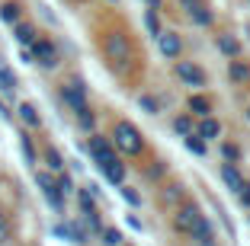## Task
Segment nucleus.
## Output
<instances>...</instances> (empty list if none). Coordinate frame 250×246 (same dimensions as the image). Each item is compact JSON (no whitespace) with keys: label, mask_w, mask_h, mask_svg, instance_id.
I'll list each match as a JSON object with an SVG mask.
<instances>
[{"label":"nucleus","mask_w":250,"mask_h":246,"mask_svg":"<svg viewBox=\"0 0 250 246\" xmlns=\"http://www.w3.org/2000/svg\"><path fill=\"white\" fill-rule=\"evenodd\" d=\"M173 227H177L180 233H186L189 240H196L199 246H215L212 224L206 221V214H202L196 205H180L177 214H173Z\"/></svg>","instance_id":"nucleus-1"},{"label":"nucleus","mask_w":250,"mask_h":246,"mask_svg":"<svg viewBox=\"0 0 250 246\" xmlns=\"http://www.w3.org/2000/svg\"><path fill=\"white\" fill-rule=\"evenodd\" d=\"M109 141H112V147H116L119 153H125V157H138V153L145 151V134H141L138 125H132L128 118H119V122L112 125Z\"/></svg>","instance_id":"nucleus-2"},{"label":"nucleus","mask_w":250,"mask_h":246,"mask_svg":"<svg viewBox=\"0 0 250 246\" xmlns=\"http://www.w3.org/2000/svg\"><path fill=\"white\" fill-rule=\"evenodd\" d=\"M173 74H177V80L183 83V87H189V90H206L208 87V71L199 64V61L177 58L173 61Z\"/></svg>","instance_id":"nucleus-3"},{"label":"nucleus","mask_w":250,"mask_h":246,"mask_svg":"<svg viewBox=\"0 0 250 246\" xmlns=\"http://www.w3.org/2000/svg\"><path fill=\"white\" fill-rule=\"evenodd\" d=\"M103 55L112 67H125L132 61V42H128V36L125 32H109L103 38Z\"/></svg>","instance_id":"nucleus-4"},{"label":"nucleus","mask_w":250,"mask_h":246,"mask_svg":"<svg viewBox=\"0 0 250 246\" xmlns=\"http://www.w3.org/2000/svg\"><path fill=\"white\" fill-rule=\"evenodd\" d=\"M61 99H64V106L71 109L74 115H81V112H87L90 109V99H87V87H83V80L81 77H74L67 80V83H61Z\"/></svg>","instance_id":"nucleus-5"},{"label":"nucleus","mask_w":250,"mask_h":246,"mask_svg":"<svg viewBox=\"0 0 250 246\" xmlns=\"http://www.w3.org/2000/svg\"><path fill=\"white\" fill-rule=\"evenodd\" d=\"M29 55H32V61H36V64L45 67V71H55V67H58V61H61L58 45H55L52 38H42V36L29 45Z\"/></svg>","instance_id":"nucleus-6"},{"label":"nucleus","mask_w":250,"mask_h":246,"mask_svg":"<svg viewBox=\"0 0 250 246\" xmlns=\"http://www.w3.org/2000/svg\"><path fill=\"white\" fill-rule=\"evenodd\" d=\"M36 186L42 189L45 202L52 205L55 211H64V195L58 192V182H55V176H52V173H36Z\"/></svg>","instance_id":"nucleus-7"},{"label":"nucleus","mask_w":250,"mask_h":246,"mask_svg":"<svg viewBox=\"0 0 250 246\" xmlns=\"http://www.w3.org/2000/svg\"><path fill=\"white\" fill-rule=\"evenodd\" d=\"M157 48H161V55L167 61L183 58V36H180V32H173V29H164L161 36H157Z\"/></svg>","instance_id":"nucleus-8"},{"label":"nucleus","mask_w":250,"mask_h":246,"mask_svg":"<svg viewBox=\"0 0 250 246\" xmlns=\"http://www.w3.org/2000/svg\"><path fill=\"white\" fill-rule=\"evenodd\" d=\"M186 112H189L192 118H206V115H212V112H215L212 96H208L206 90H192L189 99H186Z\"/></svg>","instance_id":"nucleus-9"},{"label":"nucleus","mask_w":250,"mask_h":246,"mask_svg":"<svg viewBox=\"0 0 250 246\" xmlns=\"http://www.w3.org/2000/svg\"><path fill=\"white\" fill-rule=\"evenodd\" d=\"M186 16H189V22L199 26V29H208L215 22V13L208 10L206 0H186Z\"/></svg>","instance_id":"nucleus-10"},{"label":"nucleus","mask_w":250,"mask_h":246,"mask_svg":"<svg viewBox=\"0 0 250 246\" xmlns=\"http://www.w3.org/2000/svg\"><path fill=\"white\" fill-rule=\"evenodd\" d=\"M215 48H218L221 58H244V42L234 36V32H218L215 36Z\"/></svg>","instance_id":"nucleus-11"},{"label":"nucleus","mask_w":250,"mask_h":246,"mask_svg":"<svg viewBox=\"0 0 250 246\" xmlns=\"http://www.w3.org/2000/svg\"><path fill=\"white\" fill-rule=\"evenodd\" d=\"M87 153H90V160H93L96 167H100L103 160H109L112 153H116V147H112V141L103 138V134H90L87 138Z\"/></svg>","instance_id":"nucleus-12"},{"label":"nucleus","mask_w":250,"mask_h":246,"mask_svg":"<svg viewBox=\"0 0 250 246\" xmlns=\"http://www.w3.org/2000/svg\"><path fill=\"white\" fill-rule=\"evenodd\" d=\"M100 173H103L112 186H122V182H125V163H122V157L112 153L109 160H103V163H100Z\"/></svg>","instance_id":"nucleus-13"},{"label":"nucleus","mask_w":250,"mask_h":246,"mask_svg":"<svg viewBox=\"0 0 250 246\" xmlns=\"http://www.w3.org/2000/svg\"><path fill=\"white\" fill-rule=\"evenodd\" d=\"M192 131H196L199 138L208 144V141H218L225 128H221V122H218L215 115H206V118H196V128H192Z\"/></svg>","instance_id":"nucleus-14"},{"label":"nucleus","mask_w":250,"mask_h":246,"mask_svg":"<svg viewBox=\"0 0 250 246\" xmlns=\"http://www.w3.org/2000/svg\"><path fill=\"white\" fill-rule=\"evenodd\" d=\"M228 80L234 83V87H247L250 83V64L241 58H231L228 61Z\"/></svg>","instance_id":"nucleus-15"},{"label":"nucleus","mask_w":250,"mask_h":246,"mask_svg":"<svg viewBox=\"0 0 250 246\" xmlns=\"http://www.w3.org/2000/svg\"><path fill=\"white\" fill-rule=\"evenodd\" d=\"M55 233L64 237V240H71V243H87V227L77 224V221H64V224H58Z\"/></svg>","instance_id":"nucleus-16"},{"label":"nucleus","mask_w":250,"mask_h":246,"mask_svg":"<svg viewBox=\"0 0 250 246\" xmlns=\"http://www.w3.org/2000/svg\"><path fill=\"white\" fill-rule=\"evenodd\" d=\"M221 182H225V189L228 192H234L237 195V189L244 186V173L237 163H221Z\"/></svg>","instance_id":"nucleus-17"},{"label":"nucleus","mask_w":250,"mask_h":246,"mask_svg":"<svg viewBox=\"0 0 250 246\" xmlns=\"http://www.w3.org/2000/svg\"><path fill=\"white\" fill-rule=\"evenodd\" d=\"M16 115H20V122L26 125V128H39V125H42V115H39V109L32 106V102H20V106H16Z\"/></svg>","instance_id":"nucleus-18"},{"label":"nucleus","mask_w":250,"mask_h":246,"mask_svg":"<svg viewBox=\"0 0 250 246\" xmlns=\"http://www.w3.org/2000/svg\"><path fill=\"white\" fill-rule=\"evenodd\" d=\"M13 36H16V42H20L22 48H29V45L39 38V29L32 26V22H13Z\"/></svg>","instance_id":"nucleus-19"},{"label":"nucleus","mask_w":250,"mask_h":246,"mask_svg":"<svg viewBox=\"0 0 250 246\" xmlns=\"http://www.w3.org/2000/svg\"><path fill=\"white\" fill-rule=\"evenodd\" d=\"M16 87H20V80H16L13 67L7 64V61H0V93H16Z\"/></svg>","instance_id":"nucleus-20"},{"label":"nucleus","mask_w":250,"mask_h":246,"mask_svg":"<svg viewBox=\"0 0 250 246\" xmlns=\"http://www.w3.org/2000/svg\"><path fill=\"white\" fill-rule=\"evenodd\" d=\"M20 16H22V7L16 3V0H3V3H0V19L3 22L13 26V22H20Z\"/></svg>","instance_id":"nucleus-21"},{"label":"nucleus","mask_w":250,"mask_h":246,"mask_svg":"<svg viewBox=\"0 0 250 246\" xmlns=\"http://www.w3.org/2000/svg\"><path fill=\"white\" fill-rule=\"evenodd\" d=\"M45 167H48V173H61L64 170V157H61V151L58 147H45Z\"/></svg>","instance_id":"nucleus-22"},{"label":"nucleus","mask_w":250,"mask_h":246,"mask_svg":"<svg viewBox=\"0 0 250 246\" xmlns=\"http://www.w3.org/2000/svg\"><path fill=\"white\" fill-rule=\"evenodd\" d=\"M145 29H147V36H151V38H157L164 32V26H161V10H145Z\"/></svg>","instance_id":"nucleus-23"},{"label":"nucleus","mask_w":250,"mask_h":246,"mask_svg":"<svg viewBox=\"0 0 250 246\" xmlns=\"http://www.w3.org/2000/svg\"><path fill=\"white\" fill-rule=\"evenodd\" d=\"M138 109L147 115H161V99L154 93H138Z\"/></svg>","instance_id":"nucleus-24"},{"label":"nucleus","mask_w":250,"mask_h":246,"mask_svg":"<svg viewBox=\"0 0 250 246\" xmlns=\"http://www.w3.org/2000/svg\"><path fill=\"white\" fill-rule=\"evenodd\" d=\"M218 151H221V157H225V163H241L244 160V151L234 144V141H221Z\"/></svg>","instance_id":"nucleus-25"},{"label":"nucleus","mask_w":250,"mask_h":246,"mask_svg":"<svg viewBox=\"0 0 250 246\" xmlns=\"http://www.w3.org/2000/svg\"><path fill=\"white\" fill-rule=\"evenodd\" d=\"M192 128H196V118H192L189 112H180V115L173 118V131H177L180 138H186V134H192Z\"/></svg>","instance_id":"nucleus-26"},{"label":"nucleus","mask_w":250,"mask_h":246,"mask_svg":"<svg viewBox=\"0 0 250 246\" xmlns=\"http://www.w3.org/2000/svg\"><path fill=\"white\" fill-rule=\"evenodd\" d=\"M183 144H186V151H189V153H196V157H206V151H208V144H206L202 138H199L196 131H192V134H186V138H183Z\"/></svg>","instance_id":"nucleus-27"},{"label":"nucleus","mask_w":250,"mask_h":246,"mask_svg":"<svg viewBox=\"0 0 250 246\" xmlns=\"http://www.w3.org/2000/svg\"><path fill=\"white\" fill-rule=\"evenodd\" d=\"M55 182H58V192H61V195H64V198L77 192V189H74V179H71V176L64 173V170H61V173H55Z\"/></svg>","instance_id":"nucleus-28"},{"label":"nucleus","mask_w":250,"mask_h":246,"mask_svg":"<svg viewBox=\"0 0 250 246\" xmlns=\"http://www.w3.org/2000/svg\"><path fill=\"white\" fill-rule=\"evenodd\" d=\"M77 202H81V211H83V214L100 211V208H96V198L90 195V189H77Z\"/></svg>","instance_id":"nucleus-29"},{"label":"nucleus","mask_w":250,"mask_h":246,"mask_svg":"<svg viewBox=\"0 0 250 246\" xmlns=\"http://www.w3.org/2000/svg\"><path fill=\"white\" fill-rule=\"evenodd\" d=\"M100 233H103V243L106 246H122V233H119L116 227H103Z\"/></svg>","instance_id":"nucleus-30"},{"label":"nucleus","mask_w":250,"mask_h":246,"mask_svg":"<svg viewBox=\"0 0 250 246\" xmlns=\"http://www.w3.org/2000/svg\"><path fill=\"white\" fill-rule=\"evenodd\" d=\"M119 189H122V198H125V202H128V205H132V208H141V195H138V192H135L132 186H125V182H122V186H119Z\"/></svg>","instance_id":"nucleus-31"},{"label":"nucleus","mask_w":250,"mask_h":246,"mask_svg":"<svg viewBox=\"0 0 250 246\" xmlns=\"http://www.w3.org/2000/svg\"><path fill=\"white\" fill-rule=\"evenodd\" d=\"M20 147H22V153H26V160H29V163H36V147H32V138H29V134H22V138H20Z\"/></svg>","instance_id":"nucleus-32"},{"label":"nucleus","mask_w":250,"mask_h":246,"mask_svg":"<svg viewBox=\"0 0 250 246\" xmlns=\"http://www.w3.org/2000/svg\"><path fill=\"white\" fill-rule=\"evenodd\" d=\"M77 122H81V128H83V131H93V125H96V115H93V109H87V112H81V115H77Z\"/></svg>","instance_id":"nucleus-33"},{"label":"nucleus","mask_w":250,"mask_h":246,"mask_svg":"<svg viewBox=\"0 0 250 246\" xmlns=\"http://www.w3.org/2000/svg\"><path fill=\"white\" fill-rule=\"evenodd\" d=\"M237 202H241L244 208H250V179H244V186L237 189Z\"/></svg>","instance_id":"nucleus-34"},{"label":"nucleus","mask_w":250,"mask_h":246,"mask_svg":"<svg viewBox=\"0 0 250 246\" xmlns=\"http://www.w3.org/2000/svg\"><path fill=\"white\" fill-rule=\"evenodd\" d=\"M7 233H10V224H7V217L0 214V243H3V240H7Z\"/></svg>","instance_id":"nucleus-35"},{"label":"nucleus","mask_w":250,"mask_h":246,"mask_svg":"<svg viewBox=\"0 0 250 246\" xmlns=\"http://www.w3.org/2000/svg\"><path fill=\"white\" fill-rule=\"evenodd\" d=\"M145 7L147 10H161V0H145Z\"/></svg>","instance_id":"nucleus-36"},{"label":"nucleus","mask_w":250,"mask_h":246,"mask_svg":"<svg viewBox=\"0 0 250 246\" xmlns=\"http://www.w3.org/2000/svg\"><path fill=\"white\" fill-rule=\"evenodd\" d=\"M244 118H247V122H250V106H247V112H244Z\"/></svg>","instance_id":"nucleus-37"},{"label":"nucleus","mask_w":250,"mask_h":246,"mask_svg":"<svg viewBox=\"0 0 250 246\" xmlns=\"http://www.w3.org/2000/svg\"><path fill=\"white\" fill-rule=\"evenodd\" d=\"M109 3H119V0H109Z\"/></svg>","instance_id":"nucleus-38"},{"label":"nucleus","mask_w":250,"mask_h":246,"mask_svg":"<svg viewBox=\"0 0 250 246\" xmlns=\"http://www.w3.org/2000/svg\"><path fill=\"white\" fill-rule=\"evenodd\" d=\"M122 246H128V243H122Z\"/></svg>","instance_id":"nucleus-39"}]
</instances>
